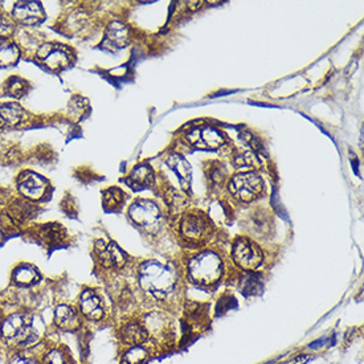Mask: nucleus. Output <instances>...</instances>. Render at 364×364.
<instances>
[{
  "label": "nucleus",
  "instance_id": "nucleus-1",
  "mask_svg": "<svg viewBox=\"0 0 364 364\" xmlns=\"http://www.w3.org/2000/svg\"><path fill=\"white\" fill-rule=\"evenodd\" d=\"M35 318L28 311H14L4 316L0 326V342L11 351L31 350L40 341Z\"/></svg>",
  "mask_w": 364,
  "mask_h": 364
},
{
  "label": "nucleus",
  "instance_id": "nucleus-2",
  "mask_svg": "<svg viewBox=\"0 0 364 364\" xmlns=\"http://www.w3.org/2000/svg\"><path fill=\"white\" fill-rule=\"evenodd\" d=\"M138 281L144 291L158 299H164L173 293L178 282V274L173 268L150 259L139 265Z\"/></svg>",
  "mask_w": 364,
  "mask_h": 364
},
{
  "label": "nucleus",
  "instance_id": "nucleus-3",
  "mask_svg": "<svg viewBox=\"0 0 364 364\" xmlns=\"http://www.w3.org/2000/svg\"><path fill=\"white\" fill-rule=\"evenodd\" d=\"M188 274L193 282L210 287L216 284L223 276V261L215 252H201L192 257L188 264Z\"/></svg>",
  "mask_w": 364,
  "mask_h": 364
},
{
  "label": "nucleus",
  "instance_id": "nucleus-4",
  "mask_svg": "<svg viewBox=\"0 0 364 364\" xmlns=\"http://www.w3.org/2000/svg\"><path fill=\"white\" fill-rule=\"evenodd\" d=\"M129 216L138 227L149 232H154L162 225V212L151 200L139 199L134 201L129 208Z\"/></svg>",
  "mask_w": 364,
  "mask_h": 364
},
{
  "label": "nucleus",
  "instance_id": "nucleus-5",
  "mask_svg": "<svg viewBox=\"0 0 364 364\" xmlns=\"http://www.w3.org/2000/svg\"><path fill=\"white\" fill-rule=\"evenodd\" d=\"M262 190L264 182L257 173H237L230 179V191L237 200L250 203L259 198Z\"/></svg>",
  "mask_w": 364,
  "mask_h": 364
},
{
  "label": "nucleus",
  "instance_id": "nucleus-6",
  "mask_svg": "<svg viewBox=\"0 0 364 364\" xmlns=\"http://www.w3.org/2000/svg\"><path fill=\"white\" fill-rule=\"evenodd\" d=\"M233 261L244 270H255L259 268L264 261L262 252L259 247L250 239L240 237L235 241L232 250Z\"/></svg>",
  "mask_w": 364,
  "mask_h": 364
},
{
  "label": "nucleus",
  "instance_id": "nucleus-7",
  "mask_svg": "<svg viewBox=\"0 0 364 364\" xmlns=\"http://www.w3.org/2000/svg\"><path fill=\"white\" fill-rule=\"evenodd\" d=\"M95 253L97 261L107 269H119L125 267L127 256L114 242H106L104 240H98L95 244Z\"/></svg>",
  "mask_w": 364,
  "mask_h": 364
},
{
  "label": "nucleus",
  "instance_id": "nucleus-8",
  "mask_svg": "<svg viewBox=\"0 0 364 364\" xmlns=\"http://www.w3.org/2000/svg\"><path fill=\"white\" fill-rule=\"evenodd\" d=\"M210 224L200 213H187L181 220V233L191 242H200L207 237Z\"/></svg>",
  "mask_w": 364,
  "mask_h": 364
},
{
  "label": "nucleus",
  "instance_id": "nucleus-9",
  "mask_svg": "<svg viewBox=\"0 0 364 364\" xmlns=\"http://www.w3.org/2000/svg\"><path fill=\"white\" fill-rule=\"evenodd\" d=\"M48 188V182L32 171H24L20 173L18 179V190L20 193L29 200H40Z\"/></svg>",
  "mask_w": 364,
  "mask_h": 364
},
{
  "label": "nucleus",
  "instance_id": "nucleus-10",
  "mask_svg": "<svg viewBox=\"0 0 364 364\" xmlns=\"http://www.w3.org/2000/svg\"><path fill=\"white\" fill-rule=\"evenodd\" d=\"M78 313L87 321L100 322L105 316L102 301L93 289H85L78 298Z\"/></svg>",
  "mask_w": 364,
  "mask_h": 364
},
{
  "label": "nucleus",
  "instance_id": "nucleus-11",
  "mask_svg": "<svg viewBox=\"0 0 364 364\" xmlns=\"http://www.w3.org/2000/svg\"><path fill=\"white\" fill-rule=\"evenodd\" d=\"M38 56L46 67L55 72L65 69L72 60L70 52L64 46H58V44L41 47L38 50Z\"/></svg>",
  "mask_w": 364,
  "mask_h": 364
},
{
  "label": "nucleus",
  "instance_id": "nucleus-12",
  "mask_svg": "<svg viewBox=\"0 0 364 364\" xmlns=\"http://www.w3.org/2000/svg\"><path fill=\"white\" fill-rule=\"evenodd\" d=\"M53 325L60 331L75 333L82 325L81 314L77 311L75 307L67 305V304H61L55 307Z\"/></svg>",
  "mask_w": 364,
  "mask_h": 364
},
{
  "label": "nucleus",
  "instance_id": "nucleus-13",
  "mask_svg": "<svg viewBox=\"0 0 364 364\" xmlns=\"http://www.w3.org/2000/svg\"><path fill=\"white\" fill-rule=\"evenodd\" d=\"M12 16L20 24L38 26L46 18V14L38 1H19L12 10Z\"/></svg>",
  "mask_w": 364,
  "mask_h": 364
},
{
  "label": "nucleus",
  "instance_id": "nucleus-14",
  "mask_svg": "<svg viewBox=\"0 0 364 364\" xmlns=\"http://www.w3.org/2000/svg\"><path fill=\"white\" fill-rule=\"evenodd\" d=\"M129 43V28L121 21H113L107 26L102 47L107 50L124 49Z\"/></svg>",
  "mask_w": 364,
  "mask_h": 364
},
{
  "label": "nucleus",
  "instance_id": "nucleus-15",
  "mask_svg": "<svg viewBox=\"0 0 364 364\" xmlns=\"http://www.w3.org/2000/svg\"><path fill=\"white\" fill-rule=\"evenodd\" d=\"M119 339L127 347L141 346L149 339V333L139 322H126L119 328Z\"/></svg>",
  "mask_w": 364,
  "mask_h": 364
},
{
  "label": "nucleus",
  "instance_id": "nucleus-16",
  "mask_svg": "<svg viewBox=\"0 0 364 364\" xmlns=\"http://www.w3.org/2000/svg\"><path fill=\"white\" fill-rule=\"evenodd\" d=\"M126 182L129 183V186L135 191L151 187L155 182V175L151 166L144 164L135 166L132 173L126 178Z\"/></svg>",
  "mask_w": 364,
  "mask_h": 364
},
{
  "label": "nucleus",
  "instance_id": "nucleus-17",
  "mask_svg": "<svg viewBox=\"0 0 364 364\" xmlns=\"http://www.w3.org/2000/svg\"><path fill=\"white\" fill-rule=\"evenodd\" d=\"M188 139L191 141L192 144L208 149H219L224 144L223 135L211 126L203 127L200 130H193L191 134L188 135Z\"/></svg>",
  "mask_w": 364,
  "mask_h": 364
},
{
  "label": "nucleus",
  "instance_id": "nucleus-18",
  "mask_svg": "<svg viewBox=\"0 0 364 364\" xmlns=\"http://www.w3.org/2000/svg\"><path fill=\"white\" fill-rule=\"evenodd\" d=\"M167 166L178 176L183 190H188L191 186L192 170L191 166L184 159V156L181 154H171L167 159Z\"/></svg>",
  "mask_w": 364,
  "mask_h": 364
},
{
  "label": "nucleus",
  "instance_id": "nucleus-19",
  "mask_svg": "<svg viewBox=\"0 0 364 364\" xmlns=\"http://www.w3.org/2000/svg\"><path fill=\"white\" fill-rule=\"evenodd\" d=\"M24 119V109L15 102L0 104V127H15Z\"/></svg>",
  "mask_w": 364,
  "mask_h": 364
},
{
  "label": "nucleus",
  "instance_id": "nucleus-20",
  "mask_svg": "<svg viewBox=\"0 0 364 364\" xmlns=\"http://www.w3.org/2000/svg\"><path fill=\"white\" fill-rule=\"evenodd\" d=\"M144 328L147 330L149 336H167L168 328H170V318L166 316L164 313L159 311H153L149 316H146L144 322Z\"/></svg>",
  "mask_w": 364,
  "mask_h": 364
},
{
  "label": "nucleus",
  "instance_id": "nucleus-21",
  "mask_svg": "<svg viewBox=\"0 0 364 364\" xmlns=\"http://www.w3.org/2000/svg\"><path fill=\"white\" fill-rule=\"evenodd\" d=\"M40 279L41 276L38 269L29 264H21L12 272V281L19 287H33L40 282Z\"/></svg>",
  "mask_w": 364,
  "mask_h": 364
},
{
  "label": "nucleus",
  "instance_id": "nucleus-22",
  "mask_svg": "<svg viewBox=\"0 0 364 364\" xmlns=\"http://www.w3.org/2000/svg\"><path fill=\"white\" fill-rule=\"evenodd\" d=\"M19 58V47L9 38H0V68L15 65Z\"/></svg>",
  "mask_w": 364,
  "mask_h": 364
},
{
  "label": "nucleus",
  "instance_id": "nucleus-23",
  "mask_svg": "<svg viewBox=\"0 0 364 364\" xmlns=\"http://www.w3.org/2000/svg\"><path fill=\"white\" fill-rule=\"evenodd\" d=\"M149 350L144 345L127 347L121 358V364H144L149 359Z\"/></svg>",
  "mask_w": 364,
  "mask_h": 364
},
{
  "label": "nucleus",
  "instance_id": "nucleus-24",
  "mask_svg": "<svg viewBox=\"0 0 364 364\" xmlns=\"http://www.w3.org/2000/svg\"><path fill=\"white\" fill-rule=\"evenodd\" d=\"M41 364H70L67 353L58 346H50L40 355Z\"/></svg>",
  "mask_w": 364,
  "mask_h": 364
},
{
  "label": "nucleus",
  "instance_id": "nucleus-25",
  "mask_svg": "<svg viewBox=\"0 0 364 364\" xmlns=\"http://www.w3.org/2000/svg\"><path fill=\"white\" fill-rule=\"evenodd\" d=\"M124 200H125V193L119 188L114 187V188H110L105 192L104 205L107 211H115L122 205Z\"/></svg>",
  "mask_w": 364,
  "mask_h": 364
},
{
  "label": "nucleus",
  "instance_id": "nucleus-26",
  "mask_svg": "<svg viewBox=\"0 0 364 364\" xmlns=\"http://www.w3.org/2000/svg\"><path fill=\"white\" fill-rule=\"evenodd\" d=\"M6 89H7L6 92H7L9 96L14 97V98H19V97L24 96V93L27 92L28 84L24 80L19 78V77H12L10 81L7 82Z\"/></svg>",
  "mask_w": 364,
  "mask_h": 364
},
{
  "label": "nucleus",
  "instance_id": "nucleus-27",
  "mask_svg": "<svg viewBox=\"0 0 364 364\" xmlns=\"http://www.w3.org/2000/svg\"><path fill=\"white\" fill-rule=\"evenodd\" d=\"M9 364H41V359L31 350H24L14 353Z\"/></svg>",
  "mask_w": 364,
  "mask_h": 364
},
{
  "label": "nucleus",
  "instance_id": "nucleus-28",
  "mask_svg": "<svg viewBox=\"0 0 364 364\" xmlns=\"http://www.w3.org/2000/svg\"><path fill=\"white\" fill-rule=\"evenodd\" d=\"M60 225H46V228L43 230V237L41 239L44 240L46 242H53V244H56L60 240H63L64 237V232L61 228H58Z\"/></svg>",
  "mask_w": 364,
  "mask_h": 364
},
{
  "label": "nucleus",
  "instance_id": "nucleus-29",
  "mask_svg": "<svg viewBox=\"0 0 364 364\" xmlns=\"http://www.w3.org/2000/svg\"><path fill=\"white\" fill-rule=\"evenodd\" d=\"M259 287H261V282L257 279L256 274L245 276V279H242V293L245 294H255Z\"/></svg>",
  "mask_w": 364,
  "mask_h": 364
},
{
  "label": "nucleus",
  "instance_id": "nucleus-30",
  "mask_svg": "<svg viewBox=\"0 0 364 364\" xmlns=\"http://www.w3.org/2000/svg\"><path fill=\"white\" fill-rule=\"evenodd\" d=\"M15 31V23L11 18L0 14V38H7Z\"/></svg>",
  "mask_w": 364,
  "mask_h": 364
},
{
  "label": "nucleus",
  "instance_id": "nucleus-31",
  "mask_svg": "<svg viewBox=\"0 0 364 364\" xmlns=\"http://www.w3.org/2000/svg\"><path fill=\"white\" fill-rule=\"evenodd\" d=\"M309 360V356H306V355H302V356H298L297 359H296V362L294 363L296 364H304L305 362H307Z\"/></svg>",
  "mask_w": 364,
  "mask_h": 364
},
{
  "label": "nucleus",
  "instance_id": "nucleus-32",
  "mask_svg": "<svg viewBox=\"0 0 364 364\" xmlns=\"http://www.w3.org/2000/svg\"><path fill=\"white\" fill-rule=\"evenodd\" d=\"M3 319H4V316H3V311H1V309H0V326H1V323H3Z\"/></svg>",
  "mask_w": 364,
  "mask_h": 364
}]
</instances>
